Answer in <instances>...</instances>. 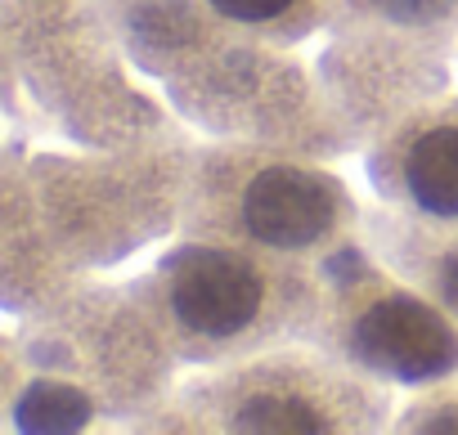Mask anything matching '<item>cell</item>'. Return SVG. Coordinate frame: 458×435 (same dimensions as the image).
<instances>
[{
	"label": "cell",
	"instance_id": "obj_1",
	"mask_svg": "<svg viewBox=\"0 0 458 435\" xmlns=\"http://www.w3.org/2000/svg\"><path fill=\"white\" fill-rule=\"evenodd\" d=\"M0 113L23 144L122 148L180 117L99 0H0Z\"/></svg>",
	"mask_w": 458,
	"mask_h": 435
},
{
	"label": "cell",
	"instance_id": "obj_2",
	"mask_svg": "<svg viewBox=\"0 0 458 435\" xmlns=\"http://www.w3.org/2000/svg\"><path fill=\"white\" fill-rule=\"evenodd\" d=\"M193 144L198 135L184 121L122 148L23 144L5 135L0 193L28 206L64 270L95 279L180 234Z\"/></svg>",
	"mask_w": 458,
	"mask_h": 435
},
{
	"label": "cell",
	"instance_id": "obj_3",
	"mask_svg": "<svg viewBox=\"0 0 458 435\" xmlns=\"http://www.w3.org/2000/svg\"><path fill=\"white\" fill-rule=\"evenodd\" d=\"M126 283L184 368L306 341L324 305V274L315 261L193 234L166 238Z\"/></svg>",
	"mask_w": 458,
	"mask_h": 435
},
{
	"label": "cell",
	"instance_id": "obj_4",
	"mask_svg": "<svg viewBox=\"0 0 458 435\" xmlns=\"http://www.w3.org/2000/svg\"><path fill=\"white\" fill-rule=\"evenodd\" d=\"M400 390L355 372L315 341H288L248 359L184 368L126 431L148 435H369L391 431Z\"/></svg>",
	"mask_w": 458,
	"mask_h": 435
},
{
	"label": "cell",
	"instance_id": "obj_5",
	"mask_svg": "<svg viewBox=\"0 0 458 435\" xmlns=\"http://www.w3.org/2000/svg\"><path fill=\"white\" fill-rule=\"evenodd\" d=\"M360 225L364 197L351 188L337 162L198 135L180 234L243 243L319 265L328 252L360 238Z\"/></svg>",
	"mask_w": 458,
	"mask_h": 435
},
{
	"label": "cell",
	"instance_id": "obj_6",
	"mask_svg": "<svg viewBox=\"0 0 458 435\" xmlns=\"http://www.w3.org/2000/svg\"><path fill=\"white\" fill-rule=\"evenodd\" d=\"M157 90L171 113L202 139L270 144L324 162L360 157L355 139L328 104L315 54H306V46H275L220 28Z\"/></svg>",
	"mask_w": 458,
	"mask_h": 435
},
{
	"label": "cell",
	"instance_id": "obj_7",
	"mask_svg": "<svg viewBox=\"0 0 458 435\" xmlns=\"http://www.w3.org/2000/svg\"><path fill=\"white\" fill-rule=\"evenodd\" d=\"M0 337L28 364L86 390L104 408L108 431H126L184 377L180 355L144 301L126 279L117 283L108 274L86 279L37 314L10 319Z\"/></svg>",
	"mask_w": 458,
	"mask_h": 435
},
{
	"label": "cell",
	"instance_id": "obj_8",
	"mask_svg": "<svg viewBox=\"0 0 458 435\" xmlns=\"http://www.w3.org/2000/svg\"><path fill=\"white\" fill-rule=\"evenodd\" d=\"M319 274L324 305L306 341L400 395L458 377V319L400 279L364 234L328 252Z\"/></svg>",
	"mask_w": 458,
	"mask_h": 435
},
{
	"label": "cell",
	"instance_id": "obj_9",
	"mask_svg": "<svg viewBox=\"0 0 458 435\" xmlns=\"http://www.w3.org/2000/svg\"><path fill=\"white\" fill-rule=\"evenodd\" d=\"M315 72L337 121L364 153L373 139L458 90V46L391 28L333 23L319 37Z\"/></svg>",
	"mask_w": 458,
	"mask_h": 435
},
{
	"label": "cell",
	"instance_id": "obj_10",
	"mask_svg": "<svg viewBox=\"0 0 458 435\" xmlns=\"http://www.w3.org/2000/svg\"><path fill=\"white\" fill-rule=\"evenodd\" d=\"M360 162L373 197L458 230V90L373 139Z\"/></svg>",
	"mask_w": 458,
	"mask_h": 435
},
{
	"label": "cell",
	"instance_id": "obj_11",
	"mask_svg": "<svg viewBox=\"0 0 458 435\" xmlns=\"http://www.w3.org/2000/svg\"><path fill=\"white\" fill-rule=\"evenodd\" d=\"M360 234L400 279H409L445 314L458 319V230L418 221V215L369 193Z\"/></svg>",
	"mask_w": 458,
	"mask_h": 435
},
{
	"label": "cell",
	"instance_id": "obj_12",
	"mask_svg": "<svg viewBox=\"0 0 458 435\" xmlns=\"http://www.w3.org/2000/svg\"><path fill=\"white\" fill-rule=\"evenodd\" d=\"M113 19L131 63L162 86L175 77L225 23L202 5V0H99Z\"/></svg>",
	"mask_w": 458,
	"mask_h": 435
},
{
	"label": "cell",
	"instance_id": "obj_13",
	"mask_svg": "<svg viewBox=\"0 0 458 435\" xmlns=\"http://www.w3.org/2000/svg\"><path fill=\"white\" fill-rule=\"evenodd\" d=\"M0 413H5L10 431H41V435L108 431L104 408L86 390L28 364L5 337H0Z\"/></svg>",
	"mask_w": 458,
	"mask_h": 435
},
{
	"label": "cell",
	"instance_id": "obj_14",
	"mask_svg": "<svg viewBox=\"0 0 458 435\" xmlns=\"http://www.w3.org/2000/svg\"><path fill=\"white\" fill-rule=\"evenodd\" d=\"M202 5L225 28L275 46H310L337 14V0H202Z\"/></svg>",
	"mask_w": 458,
	"mask_h": 435
},
{
	"label": "cell",
	"instance_id": "obj_15",
	"mask_svg": "<svg viewBox=\"0 0 458 435\" xmlns=\"http://www.w3.org/2000/svg\"><path fill=\"white\" fill-rule=\"evenodd\" d=\"M333 23L391 28V32H413V37H436L458 46V0H337Z\"/></svg>",
	"mask_w": 458,
	"mask_h": 435
},
{
	"label": "cell",
	"instance_id": "obj_16",
	"mask_svg": "<svg viewBox=\"0 0 458 435\" xmlns=\"http://www.w3.org/2000/svg\"><path fill=\"white\" fill-rule=\"evenodd\" d=\"M391 431H400V435H458V377L427 386V390H413V395H400Z\"/></svg>",
	"mask_w": 458,
	"mask_h": 435
}]
</instances>
